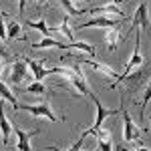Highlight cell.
<instances>
[{
	"instance_id": "cell-20",
	"label": "cell",
	"mask_w": 151,
	"mask_h": 151,
	"mask_svg": "<svg viewBox=\"0 0 151 151\" xmlns=\"http://www.w3.org/2000/svg\"><path fill=\"white\" fill-rule=\"evenodd\" d=\"M60 4L67 8L69 14H77V16H81V14H87V10H79V8H75V4L70 2V0H60Z\"/></svg>"
},
{
	"instance_id": "cell-1",
	"label": "cell",
	"mask_w": 151,
	"mask_h": 151,
	"mask_svg": "<svg viewBox=\"0 0 151 151\" xmlns=\"http://www.w3.org/2000/svg\"><path fill=\"white\" fill-rule=\"evenodd\" d=\"M89 97H91V99H93V103L97 105V117H95L93 127L85 129V131L81 133L83 137H87V135H95V133H97V129L103 127V121L107 119V117H111V115H119V113H121V107H119V109H107V107H103V105H101V101H99V99H97L93 93L89 95Z\"/></svg>"
},
{
	"instance_id": "cell-15",
	"label": "cell",
	"mask_w": 151,
	"mask_h": 151,
	"mask_svg": "<svg viewBox=\"0 0 151 151\" xmlns=\"http://www.w3.org/2000/svg\"><path fill=\"white\" fill-rule=\"evenodd\" d=\"M58 42L57 38H52V36H45L42 40H38V42H35L32 45V48L35 50H45V48H58Z\"/></svg>"
},
{
	"instance_id": "cell-17",
	"label": "cell",
	"mask_w": 151,
	"mask_h": 151,
	"mask_svg": "<svg viewBox=\"0 0 151 151\" xmlns=\"http://www.w3.org/2000/svg\"><path fill=\"white\" fill-rule=\"evenodd\" d=\"M55 30H57V32H60V35H65L69 40H73V30L69 28V16H65V18H63V22H60V26H58V28H55Z\"/></svg>"
},
{
	"instance_id": "cell-5",
	"label": "cell",
	"mask_w": 151,
	"mask_h": 151,
	"mask_svg": "<svg viewBox=\"0 0 151 151\" xmlns=\"http://www.w3.org/2000/svg\"><path fill=\"white\" fill-rule=\"evenodd\" d=\"M131 28H139V30H147L149 28V16H147V2L141 0V4L135 10V16L131 20Z\"/></svg>"
},
{
	"instance_id": "cell-3",
	"label": "cell",
	"mask_w": 151,
	"mask_h": 151,
	"mask_svg": "<svg viewBox=\"0 0 151 151\" xmlns=\"http://www.w3.org/2000/svg\"><path fill=\"white\" fill-rule=\"evenodd\" d=\"M121 115H123V141H137L139 139V129L133 123V119L129 115V111L125 109V105L121 103Z\"/></svg>"
},
{
	"instance_id": "cell-12",
	"label": "cell",
	"mask_w": 151,
	"mask_h": 151,
	"mask_svg": "<svg viewBox=\"0 0 151 151\" xmlns=\"http://www.w3.org/2000/svg\"><path fill=\"white\" fill-rule=\"evenodd\" d=\"M0 133H2V139H4V145H6L12 133V125L8 121V117H6V113H4V101H0Z\"/></svg>"
},
{
	"instance_id": "cell-13",
	"label": "cell",
	"mask_w": 151,
	"mask_h": 151,
	"mask_svg": "<svg viewBox=\"0 0 151 151\" xmlns=\"http://www.w3.org/2000/svg\"><path fill=\"white\" fill-rule=\"evenodd\" d=\"M0 97H2V101H8L14 109H20V105H18V101H16L14 93H12L10 89L4 85V81H2V79H0Z\"/></svg>"
},
{
	"instance_id": "cell-23",
	"label": "cell",
	"mask_w": 151,
	"mask_h": 151,
	"mask_svg": "<svg viewBox=\"0 0 151 151\" xmlns=\"http://www.w3.org/2000/svg\"><path fill=\"white\" fill-rule=\"evenodd\" d=\"M97 145H99V149H97V151H111V141L97 139Z\"/></svg>"
},
{
	"instance_id": "cell-28",
	"label": "cell",
	"mask_w": 151,
	"mask_h": 151,
	"mask_svg": "<svg viewBox=\"0 0 151 151\" xmlns=\"http://www.w3.org/2000/svg\"><path fill=\"white\" fill-rule=\"evenodd\" d=\"M45 2H47V0H36V4H45Z\"/></svg>"
},
{
	"instance_id": "cell-8",
	"label": "cell",
	"mask_w": 151,
	"mask_h": 151,
	"mask_svg": "<svg viewBox=\"0 0 151 151\" xmlns=\"http://www.w3.org/2000/svg\"><path fill=\"white\" fill-rule=\"evenodd\" d=\"M91 26H103V28H115L119 26V18H109V16H95L91 20H87V22L79 24L77 28H91Z\"/></svg>"
},
{
	"instance_id": "cell-11",
	"label": "cell",
	"mask_w": 151,
	"mask_h": 151,
	"mask_svg": "<svg viewBox=\"0 0 151 151\" xmlns=\"http://www.w3.org/2000/svg\"><path fill=\"white\" fill-rule=\"evenodd\" d=\"M89 14H101V16H107V14H119V18H125V12L121 10V6L117 4H103V6H97V8H91L87 10Z\"/></svg>"
},
{
	"instance_id": "cell-25",
	"label": "cell",
	"mask_w": 151,
	"mask_h": 151,
	"mask_svg": "<svg viewBox=\"0 0 151 151\" xmlns=\"http://www.w3.org/2000/svg\"><path fill=\"white\" fill-rule=\"evenodd\" d=\"M0 58H8V52H6V48L0 45Z\"/></svg>"
},
{
	"instance_id": "cell-14",
	"label": "cell",
	"mask_w": 151,
	"mask_h": 151,
	"mask_svg": "<svg viewBox=\"0 0 151 151\" xmlns=\"http://www.w3.org/2000/svg\"><path fill=\"white\" fill-rule=\"evenodd\" d=\"M58 48H79V50H83V52H87V55H89V57H95V47L93 45H87V42H73V40H70L69 45H63V42H60V45H58Z\"/></svg>"
},
{
	"instance_id": "cell-2",
	"label": "cell",
	"mask_w": 151,
	"mask_h": 151,
	"mask_svg": "<svg viewBox=\"0 0 151 151\" xmlns=\"http://www.w3.org/2000/svg\"><path fill=\"white\" fill-rule=\"evenodd\" d=\"M139 45H141V32H137V36H135V50H133V55H131V58H129L127 67H125V73H123V75H119V79H117L111 87H117V85L121 83V79H123V77H127L129 73H133L137 67H141V65H143V55H141Z\"/></svg>"
},
{
	"instance_id": "cell-4",
	"label": "cell",
	"mask_w": 151,
	"mask_h": 151,
	"mask_svg": "<svg viewBox=\"0 0 151 151\" xmlns=\"http://www.w3.org/2000/svg\"><path fill=\"white\" fill-rule=\"evenodd\" d=\"M20 109L28 111L32 117H45V119H50V121H60L47 103H38V105H20Z\"/></svg>"
},
{
	"instance_id": "cell-9",
	"label": "cell",
	"mask_w": 151,
	"mask_h": 151,
	"mask_svg": "<svg viewBox=\"0 0 151 151\" xmlns=\"http://www.w3.org/2000/svg\"><path fill=\"white\" fill-rule=\"evenodd\" d=\"M24 79H28V67L24 60H16L10 67V81L14 85H22Z\"/></svg>"
},
{
	"instance_id": "cell-22",
	"label": "cell",
	"mask_w": 151,
	"mask_h": 151,
	"mask_svg": "<svg viewBox=\"0 0 151 151\" xmlns=\"http://www.w3.org/2000/svg\"><path fill=\"white\" fill-rule=\"evenodd\" d=\"M83 141H85V137L81 135L79 139L75 141V145H73L70 149H67V151H79V149H81V145H83ZM48 149H50V151H63V149H55V147H48Z\"/></svg>"
},
{
	"instance_id": "cell-27",
	"label": "cell",
	"mask_w": 151,
	"mask_h": 151,
	"mask_svg": "<svg viewBox=\"0 0 151 151\" xmlns=\"http://www.w3.org/2000/svg\"><path fill=\"white\" fill-rule=\"evenodd\" d=\"M121 151H149L147 147H139V149H127V147H121Z\"/></svg>"
},
{
	"instance_id": "cell-16",
	"label": "cell",
	"mask_w": 151,
	"mask_h": 151,
	"mask_svg": "<svg viewBox=\"0 0 151 151\" xmlns=\"http://www.w3.org/2000/svg\"><path fill=\"white\" fill-rule=\"evenodd\" d=\"M26 26H30V28H35V30H40L45 36H50V28L47 26L45 18H40L38 22H35V20H26Z\"/></svg>"
},
{
	"instance_id": "cell-7",
	"label": "cell",
	"mask_w": 151,
	"mask_h": 151,
	"mask_svg": "<svg viewBox=\"0 0 151 151\" xmlns=\"http://www.w3.org/2000/svg\"><path fill=\"white\" fill-rule=\"evenodd\" d=\"M22 60H26V67L30 69L32 79H35V81H42L45 77L52 75V69H45L42 60H32V58H22Z\"/></svg>"
},
{
	"instance_id": "cell-29",
	"label": "cell",
	"mask_w": 151,
	"mask_h": 151,
	"mask_svg": "<svg viewBox=\"0 0 151 151\" xmlns=\"http://www.w3.org/2000/svg\"><path fill=\"white\" fill-rule=\"evenodd\" d=\"M79 151H81V149H79Z\"/></svg>"
},
{
	"instance_id": "cell-6",
	"label": "cell",
	"mask_w": 151,
	"mask_h": 151,
	"mask_svg": "<svg viewBox=\"0 0 151 151\" xmlns=\"http://www.w3.org/2000/svg\"><path fill=\"white\" fill-rule=\"evenodd\" d=\"M14 133H16V149L18 151H32L30 149V139L38 135V129L35 131H22L20 127H12Z\"/></svg>"
},
{
	"instance_id": "cell-24",
	"label": "cell",
	"mask_w": 151,
	"mask_h": 151,
	"mask_svg": "<svg viewBox=\"0 0 151 151\" xmlns=\"http://www.w3.org/2000/svg\"><path fill=\"white\" fill-rule=\"evenodd\" d=\"M0 38L6 40V28H4V20H2V18H0Z\"/></svg>"
},
{
	"instance_id": "cell-19",
	"label": "cell",
	"mask_w": 151,
	"mask_h": 151,
	"mask_svg": "<svg viewBox=\"0 0 151 151\" xmlns=\"http://www.w3.org/2000/svg\"><path fill=\"white\" fill-rule=\"evenodd\" d=\"M26 91H28V93H32V95H45V93H47V87H45L40 81H35L32 85H28V87H26Z\"/></svg>"
},
{
	"instance_id": "cell-10",
	"label": "cell",
	"mask_w": 151,
	"mask_h": 151,
	"mask_svg": "<svg viewBox=\"0 0 151 151\" xmlns=\"http://www.w3.org/2000/svg\"><path fill=\"white\" fill-rule=\"evenodd\" d=\"M103 38H105V45H107L109 50H115V48L119 47V42H123V40H125V36L119 35V30H117V28H107V30H105V35H103Z\"/></svg>"
},
{
	"instance_id": "cell-21",
	"label": "cell",
	"mask_w": 151,
	"mask_h": 151,
	"mask_svg": "<svg viewBox=\"0 0 151 151\" xmlns=\"http://www.w3.org/2000/svg\"><path fill=\"white\" fill-rule=\"evenodd\" d=\"M149 97H151V87L147 85V87H145V91H143V99H141V119L145 117V107H147Z\"/></svg>"
},
{
	"instance_id": "cell-26",
	"label": "cell",
	"mask_w": 151,
	"mask_h": 151,
	"mask_svg": "<svg viewBox=\"0 0 151 151\" xmlns=\"http://www.w3.org/2000/svg\"><path fill=\"white\" fill-rule=\"evenodd\" d=\"M24 8H26V0H18V10L24 12Z\"/></svg>"
},
{
	"instance_id": "cell-18",
	"label": "cell",
	"mask_w": 151,
	"mask_h": 151,
	"mask_svg": "<svg viewBox=\"0 0 151 151\" xmlns=\"http://www.w3.org/2000/svg\"><path fill=\"white\" fill-rule=\"evenodd\" d=\"M20 32H22V26H20L18 22H10V26H8V32H6V40H12V38L20 36Z\"/></svg>"
}]
</instances>
